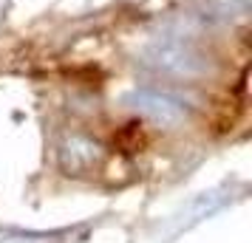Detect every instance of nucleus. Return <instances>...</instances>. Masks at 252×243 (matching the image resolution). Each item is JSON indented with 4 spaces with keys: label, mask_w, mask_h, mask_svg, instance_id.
I'll return each instance as SVG.
<instances>
[{
    "label": "nucleus",
    "mask_w": 252,
    "mask_h": 243,
    "mask_svg": "<svg viewBox=\"0 0 252 243\" xmlns=\"http://www.w3.org/2000/svg\"><path fill=\"white\" fill-rule=\"evenodd\" d=\"M63 167L68 170V175H80L85 173V170H91L94 164H96V159H99V147L94 144V141L82 139V136H74V139L63 147Z\"/></svg>",
    "instance_id": "nucleus-1"
},
{
    "label": "nucleus",
    "mask_w": 252,
    "mask_h": 243,
    "mask_svg": "<svg viewBox=\"0 0 252 243\" xmlns=\"http://www.w3.org/2000/svg\"><path fill=\"white\" fill-rule=\"evenodd\" d=\"M136 108H142L145 113L156 116V119H164V122H173L182 116V105L167 99V96H159V93H139Z\"/></svg>",
    "instance_id": "nucleus-2"
}]
</instances>
